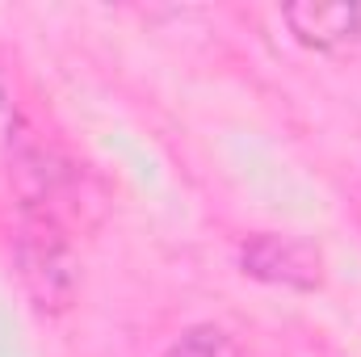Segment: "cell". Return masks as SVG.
Wrapping results in <instances>:
<instances>
[{"label": "cell", "instance_id": "3", "mask_svg": "<svg viewBox=\"0 0 361 357\" xmlns=\"http://www.w3.org/2000/svg\"><path fill=\"white\" fill-rule=\"evenodd\" d=\"M160 357H240V349H235V341H231L223 328H214V324H197V328L180 332Z\"/></svg>", "mask_w": 361, "mask_h": 357}, {"label": "cell", "instance_id": "2", "mask_svg": "<svg viewBox=\"0 0 361 357\" xmlns=\"http://www.w3.org/2000/svg\"><path fill=\"white\" fill-rule=\"evenodd\" d=\"M294 38L311 51H353L361 47V4H286L281 8Z\"/></svg>", "mask_w": 361, "mask_h": 357}, {"label": "cell", "instance_id": "1", "mask_svg": "<svg viewBox=\"0 0 361 357\" xmlns=\"http://www.w3.org/2000/svg\"><path fill=\"white\" fill-rule=\"evenodd\" d=\"M240 265L244 273L273 282V286H290V290H315L324 282V257L315 244L298 240V236H252L240 253Z\"/></svg>", "mask_w": 361, "mask_h": 357}]
</instances>
